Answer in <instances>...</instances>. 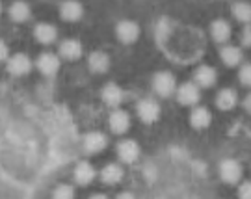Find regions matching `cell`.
I'll return each instance as SVG.
<instances>
[{
  "label": "cell",
  "instance_id": "obj_1",
  "mask_svg": "<svg viewBox=\"0 0 251 199\" xmlns=\"http://www.w3.org/2000/svg\"><path fill=\"white\" fill-rule=\"evenodd\" d=\"M156 41L173 62L180 64L198 60L205 50V39L199 30L173 25L170 19H162L156 25Z\"/></svg>",
  "mask_w": 251,
  "mask_h": 199
},
{
  "label": "cell",
  "instance_id": "obj_2",
  "mask_svg": "<svg viewBox=\"0 0 251 199\" xmlns=\"http://www.w3.org/2000/svg\"><path fill=\"white\" fill-rule=\"evenodd\" d=\"M175 88H177V80L173 76V73L170 71H160L154 75L152 78V90L156 95H160L162 99H168L175 93Z\"/></svg>",
  "mask_w": 251,
  "mask_h": 199
},
{
  "label": "cell",
  "instance_id": "obj_3",
  "mask_svg": "<svg viewBox=\"0 0 251 199\" xmlns=\"http://www.w3.org/2000/svg\"><path fill=\"white\" fill-rule=\"evenodd\" d=\"M177 100L182 106H194L201 100V91H199L198 82H184L177 90Z\"/></svg>",
  "mask_w": 251,
  "mask_h": 199
},
{
  "label": "cell",
  "instance_id": "obj_4",
  "mask_svg": "<svg viewBox=\"0 0 251 199\" xmlns=\"http://www.w3.org/2000/svg\"><path fill=\"white\" fill-rule=\"evenodd\" d=\"M136 112H138V118L147 125L156 123L160 118V106L154 99H142L136 106Z\"/></svg>",
  "mask_w": 251,
  "mask_h": 199
},
{
  "label": "cell",
  "instance_id": "obj_5",
  "mask_svg": "<svg viewBox=\"0 0 251 199\" xmlns=\"http://www.w3.org/2000/svg\"><path fill=\"white\" fill-rule=\"evenodd\" d=\"M220 177L227 184H236L242 179V166L233 158H225L220 164Z\"/></svg>",
  "mask_w": 251,
  "mask_h": 199
},
{
  "label": "cell",
  "instance_id": "obj_6",
  "mask_svg": "<svg viewBox=\"0 0 251 199\" xmlns=\"http://www.w3.org/2000/svg\"><path fill=\"white\" fill-rule=\"evenodd\" d=\"M116 36L121 43L130 45V43L138 41V37H140V26L136 25L134 21H121V23H117L116 26Z\"/></svg>",
  "mask_w": 251,
  "mask_h": 199
},
{
  "label": "cell",
  "instance_id": "obj_7",
  "mask_svg": "<svg viewBox=\"0 0 251 199\" xmlns=\"http://www.w3.org/2000/svg\"><path fill=\"white\" fill-rule=\"evenodd\" d=\"M117 156L125 164H134L140 158V145L134 140H123L117 144Z\"/></svg>",
  "mask_w": 251,
  "mask_h": 199
},
{
  "label": "cell",
  "instance_id": "obj_8",
  "mask_svg": "<svg viewBox=\"0 0 251 199\" xmlns=\"http://www.w3.org/2000/svg\"><path fill=\"white\" fill-rule=\"evenodd\" d=\"M37 69L41 75H45V76H54L56 73L60 71V58L52 52H43V54L37 58Z\"/></svg>",
  "mask_w": 251,
  "mask_h": 199
},
{
  "label": "cell",
  "instance_id": "obj_9",
  "mask_svg": "<svg viewBox=\"0 0 251 199\" xmlns=\"http://www.w3.org/2000/svg\"><path fill=\"white\" fill-rule=\"evenodd\" d=\"M108 125H110V130L114 134H125L126 130L130 128V116L126 114L125 110H114L110 114Z\"/></svg>",
  "mask_w": 251,
  "mask_h": 199
},
{
  "label": "cell",
  "instance_id": "obj_10",
  "mask_svg": "<svg viewBox=\"0 0 251 199\" xmlns=\"http://www.w3.org/2000/svg\"><path fill=\"white\" fill-rule=\"evenodd\" d=\"M108 145V138L102 132H88L84 136V151L88 154H97L104 151Z\"/></svg>",
  "mask_w": 251,
  "mask_h": 199
},
{
  "label": "cell",
  "instance_id": "obj_11",
  "mask_svg": "<svg viewBox=\"0 0 251 199\" xmlns=\"http://www.w3.org/2000/svg\"><path fill=\"white\" fill-rule=\"evenodd\" d=\"M32 71V62L26 54H15L8 60V73L13 76H25Z\"/></svg>",
  "mask_w": 251,
  "mask_h": 199
},
{
  "label": "cell",
  "instance_id": "obj_12",
  "mask_svg": "<svg viewBox=\"0 0 251 199\" xmlns=\"http://www.w3.org/2000/svg\"><path fill=\"white\" fill-rule=\"evenodd\" d=\"M60 15L67 23H76L84 15V8H82L80 2H76V0H65L60 6Z\"/></svg>",
  "mask_w": 251,
  "mask_h": 199
},
{
  "label": "cell",
  "instance_id": "obj_13",
  "mask_svg": "<svg viewBox=\"0 0 251 199\" xmlns=\"http://www.w3.org/2000/svg\"><path fill=\"white\" fill-rule=\"evenodd\" d=\"M218 80V73L210 65H199L194 73V82H198L199 88H212Z\"/></svg>",
  "mask_w": 251,
  "mask_h": 199
},
{
  "label": "cell",
  "instance_id": "obj_14",
  "mask_svg": "<svg viewBox=\"0 0 251 199\" xmlns=\"http://www.w3.org/2000/svg\"><path fill=\"white\" fill-rule=\"evenodd\" d=\"M100 97L104 100V104H108L110 108H117V106L123 102V90H121L117 84L110 82V84H106V86L102 88Z\"/></svg>",
  "mask_w": 251,
  "mask_h": 199
},
{
  "label": "cell",
  "instance_id": "obj_15",
  "mask_svg": "<svg viewBox=\"0 0 251 199\" xmlns=\"http://www.w3.org/2000/svg\"><path fill=\"white\" fill-rule=\"evenodd\" d=\"M210 36L216 43H227L231 39V25L224 19H216L210 25Z\"/></svg>",
  "mask_w": 251,
  "mask_h": 199
},
{
  "label": "cell",
  "instance_id": "obj_16",
  "mask_svg": "<svg viewBox=\"0 0 251 199\" xmlns=\"http://www.w3.org/2000/svg\"><path fill=\"white\" fill-rule=\"evenodd\" d=\"M123 177H125V172H123V168L119 164H108L100 172V181L104 182L106 186H114L117 182H121Z\"/></svg>",
  "mask_w": 251,
  "mask_h": 199
},
{
  "label": "cell",
  "instance_id": "obj_17",
  "mask_svg": "<svg viewBox=\"0 0 251 199\" xmlns=\"http://www.w3.org/2000/svg\"><path fill=\"white\" fill-rule=\"evenodd\" d=\"M236 102H238V95L231 88H224V90L218 91V95H216V106L220 110H224V112L233 110L236 106Z\"/></svg>",
  "mask_w": 251,
  "mask_h": 199
},
{
  "label": "cell",
  "instance_id": "obj_18",
  "mask_svg": "<svg viewBox=\"0 0 251 199\" xmlns=\"http://www.w3.org/2000/svg\"><path fill=\"white\" fill-rule=\"evenodd\" d=\"M212 123V114L208 112V108L205 106H198V108L192 110V114H190V125L194 128H206L208 125Z\"/></svg>",
  "mask_w": 251,
  "mask_h": 199
},
{
  "label": "cell",
  "instance_id": "obj_19",
  "mask_svg": "<svg viewBox=\"0 0 251 199\" xmlns=\"http://www.w3.org/2000/svg\"><path fill=\"white\" fill-rule=\"evenodd\" d=\"M34 36H36V39L41 45H50V43L56 41V37H58V30H56V26H52V25L41 23V25H37V26L34 28Z\"/></svg>",
  "mask_w": 251,
  "mask_h": 199
},
{
  "label": "cell",
  "instance_id": "obj_20",
  "mask_svg": "<svg viewBox=\"0 0 251 199\" xmlns=\"http://www.w3.org/2000/svg\"><path fill=\"white\" fill-rule=\"evenodd\" d=\"M95 179V170L90 162H78L75 168V181L80 186H88Z\"/></svg>",
  "mask_w": 251,
  "mask_h": 199
},
{
  "label": "cell",
  "instance_id": "obj_21",
  "mask_svg": "<svg viewBox=\"0 0 251 199\" xmlns=\"http://www.w3.org/2000/svg\"><path fill=\"white\" fill-rule=\"evenodd\" d=\"M220 58H222V62H224L227 67H236V65L242 64V60H244L242 50H240L238 47H233V45L224 47V49L220 50Z\"/></svg>",
  "mask_w": 251,
  "mask_h": 199
},
{
  "label": "cell",
  "instance_id": "obj_22",
  "mask_svg": "<svg viewBox=\"0 0 251 199\" xmlns=\"http://www.w3.org/2000/svg\"><path fill=\"white\" fill-rule=\"evenodd\" d=\"M88 64H90V69L93 73H106L110 69V58H108L106 52H102V50H95V52H91L90 54V60H88Z\"/></svg>",
  "mask_w": 251,
  "mask_h": 199
},
{
  "label": "cell",
  "instance_id": "obj_23",
  "mask_svg": "<svg viewBox=\"0 0 251 199\" xmlns=\"http://www.w3.org/2000/svg\"><path fill=\"white\" fill-rule=\"evenodd\" d=\"M60 54H62L65 60H69V62L78 60L82 56L80 41H76V39H65L62 45H60Z\"/></svg>",
  "mask_w": 251,
  "mask_h": 199
},
{
  "label": "cell",
  "instance_id": "obj_24",
  "mask_svg": "<svg viewBox=\"0 0 251 199\" xmlns=\"http://www.w3.org/2000/svg\"><path fill=\"white\" fill-rule=\"evenodd\" d=\"M8 13L13 23H25V21L30 19V6H28L26 2H23V0H17V2H13L9 6Z\"/></svg>",
  "mask_w": 251,
  "mask_h": 199
},
{
  "label": "cell",
  "instance_id": "obj_25",
  "mask_svg": "<svg viewBox=\"0 0 251 199\" xmlns=\"http://www.w3.org/2000/svg\"><path fill=\"white\" fill-rule=\"evenodd\" d=\"M233 15L236 21L244 25H251V4L250 2H234L233 4Z\"/></svg>",
  "mask_w": 251,
  "mask_h": 199
},
{
  "label": "cell",
  "instance_id": "obj_26",
  "mask_svg": "<svg viewBox=\"0 0 251 199\" xmlns=\"http://www.w3.org/2000/svg\"><path fill=\"white\" fill-rule=\"evenodd\" d=\"M75 196V190H73L69 184H60L56 186V190L52 192V198L56 199H71Z\"/></svg>",
  "mask_w": 251,
  "mask_h": 199
},
{
  "label": "cell",
  "instance_id": "obj_27",
  "mask_svg": "<svg viewBox=\"0 0 251 199\" xmlns=\"http://www.w3.org/2000/svg\"><path fill=\"white\" fill-rule=\"evenodd\" d=\"M238 78H240V82H242L244 86L251 88V64L242 65V69L238 73Z\"/></svg>",
  "mask_w": 251,
  "mask_h": 199
},
{
  "label": "cell",
  "instance_id": "obj_28",
  "mask_svg": "<svg viewBox=\"0 0 251 199\" xmlns=\"http://www.w3.org/2000/svg\"><path fill=\"white\" fill-rule=\"evenodd\" d=\"M238 196L242 199H251V182H244L238 190Z\"/></svg>",
  "mask_w": 251,
  "mask_h": 199
},
{
  "label": "cell",
  "instance_id": "obj_29",
  "mask_svg": "<svg viewBox=\"0 0 251 199\" xmlns=\"http://www.w3.org/2000/svg\"><path fill=\"white\" fill-rule=\"evenodd\" d=\"M242 43H244V47H251V25H250V26L244 28V32H242Z\"/></svg>",
  "mask_w": 251,
  "mask_h": 199
},
{
  "label": "cell",
  "instance_id": "obj_30",
  "mask_svg": "<svg viewBox=\"0 0 251 199\" xmlns=\"http://www.w3.org/2000/svg\"><path fill=\"white\" fill-rule=\"evenodd\" d=\"M244 110H246L248 114H251V93L246 95V99H244Z\"/></svg>",
  "mask_w": 251,
  "mask_h": 199
},
{
  "label": "cell",
  "instance_id": "obj_31",
  "mask_svg": "<svg viewBox=\"0 0 251 199\" xmlns=\"http://www.w3.org/2000/svg\"><path fill=\"white\" fill-rule=\"evenodd\" d=\"M2 52H0V56H2V62H8V47H6V43H2Z\"/></svg>",
  "mask_w": 251,
  "mask_h": 199
}]
</instances>
